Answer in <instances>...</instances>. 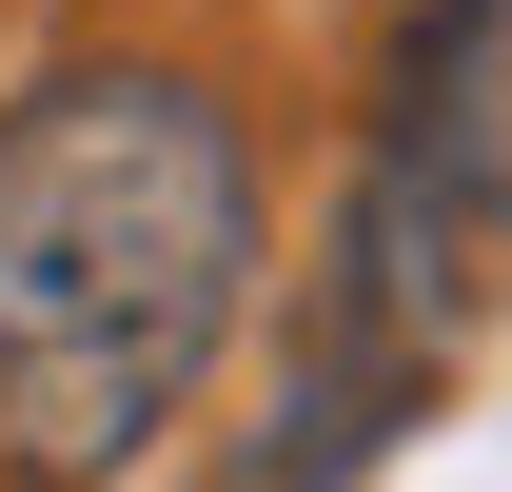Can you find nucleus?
<instances>
[{"mask_svg": "<svg viewBox=\"0 0 512 492\" xmlns=\"http://www.w3.org/2000/svg\"><path fill=\"white\" fill-rule=\"evenodd\" d=\"M256 276V158L158 60L40 79L0 119V473H138Z\"/></svg>", "mask_w": 512, "mask_h": 492, "instance_id": "f257e3e1", "label": "nucleus"}, {"mask_svg": "<svg viewBox=\"0 0 512 492\" xmlns=\"http://www.w3.org/2000/svg\"><path fill=\"white\" fill-rule=\"evenodd\" d=\"M453 335H473V237H434L394 178H355V217H335L316 256V315H296V394H276V453H256V492H335V473H375L394 414L453 374Z\"/></svg>", "mask_w": 512, "mask_h": 492, "instance_id": "f03ea898", "label": "nucleus"}, {"mask_svg": "<svg viewBox=\"0 0 512 492\" xmlns=\"http://www.w3.org/2000/svg\"><path fill=\"white\" fill-rule=\"evenodd\" d=\"M375 178L434 237H512V0H414L375 99Z\"/></svg>", "mask_w": 512, "mask_h": 492, "instance_id": "7ed1b4c3", "label": "nucleus"}]
</instances>
